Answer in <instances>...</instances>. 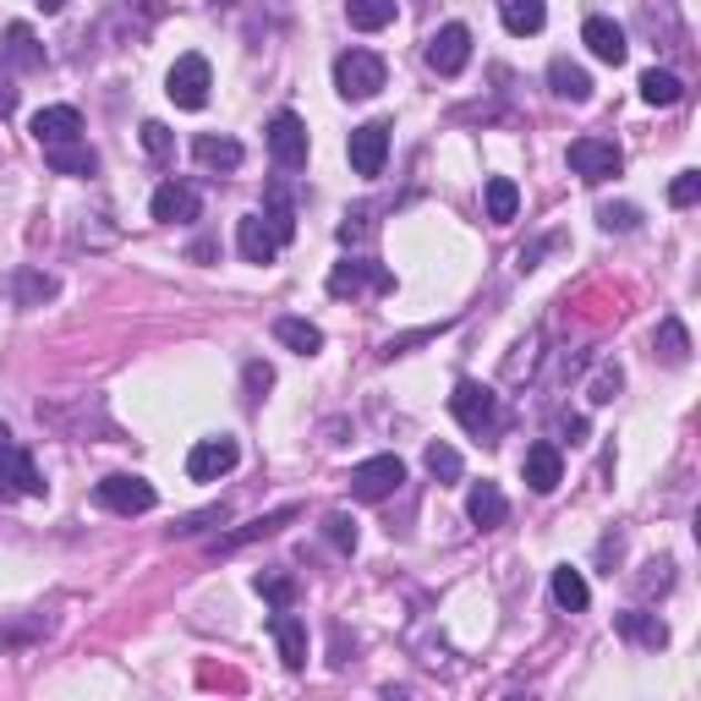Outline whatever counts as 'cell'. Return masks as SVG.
Segmentation results:
<instances>
[{
	"instance_id": "obj_1",
	"label": "cell",
	"mask_w": 701,
	"mask_h": 701,
	"mask_svg": "<svg viewBox=\"0 0 701 701\" xmlns=\"http://www.w3.org/2000/svg\"><path fill=\"white\" fill-rule=\"evenodd\" d=\"M449 412H455V423H460L466 434H477V438H488L499 428V395H494L488 384H477V378H460V384H455Z\"/></svg>"
},
{
	"instance_id": "obj_2",
	"label": "cell",
	"mask_w": 701,
	"mask_h": 701,
	"mask_svg": "<svg viewBox=\"0 0 701 701\" xmlns=\"http://www.w3.org/2000/svg\"><path fill=\"white\" fill-rule=\"evenodd\" d=\"M93 499H99L104 510H115V516H149V510L160 505L154 482H149V477H132V471H115V477H104V482L93 488Z\"/></svg>"
},
{
	"instance_id": "obj_3",
	"label": "cell",
	"mask_w": 701,
	"mask_h": 701,
	"mask_svg": "<svg viewBox=\"0 0 701 701\" xmlns=\"http://www.w3.org/2000/svg\"><path fill=\"white\" fill-rule=\"evenodd\" d=\"M400 482H406V460H400V455H373V460H362V466L350 471V499L378 505V499H389Z\"/></svg>"
},
{
	"instance_id": "obj_4",
	"label": "cell",
	"mask_w": 701,
	"mask_h": 701,
	"mask_svg": "<svg viewBox=\"0 0 701 701\" xmlns=\"http://www.w3.org/2000/svg\"><path fill=\"white\" fill-rule=\"evenodd\" d=\"M565 160H570V171L581 175L587 186H598V181L624 171V154H619V143H609V138H576Z\"/></svg>"
},
{
	"instance_id": "obj_5",
	"label": "cell",
	"mask_w": 701,
	"mask_h": 701,
	"mask_svg": "<svg viewBox=\"0 0 701 701\" xmlns=\"http://www.w3.org/2000/svg\"><path fill=\"white\" fill-rule=\"evenodd\" d=\"M263 138H268V154H274L280 171H302L307 165V121L296 110H280Z\"/></svg>"
},
{
	"instance_id": "obj_6",
	"label": "cell",
	"mask_w": 701,
	"mask_h": 701,
	"mask_svg": "<svg viewBox=\"0 0 701 701\" xmlns=\"http://www.w3.org/2000/svg\"><path fill=\"white\" fill-rule=\"evenodd\" d=\"M209 88H214V72H209L203 55H181L171 67V78H165V93H171L175 110H203L209 104Z\"/></svg>"
},
{
	"instance_id": "obj_7",
	"label": "cell",
	"mask_w": 701,
	"mask_h": 701,
	"mask_svg": "<svg viewBox=\"0 0 701 701\" xmlns=\"http://www.w3.org/2000/svg\"><path fill=\"white\" fill-rule=\"evenodd\" d=\"M335 88H341V99H373L384 88V61L373 50H346L335 61Z\"/></svg>"
},
{
	"instance_id": "obj_8",
	"label": "cell",
	"mask_w": 701,
	"mask_h": 701,
	"mask_svg": "<svg viewBox=\"0 0 701 701\" xmlns=\"http://www.w3.org/2000/svg\"><path fill=\"white\" fill-rule=\"evenodd\" d=\"M11 494H28V499H44V494H50V482L39 477L33 455H28L17 438L0 449V499H11Z\"/></svg>"
},
{
	"instance_id": "obj_9",
	"label": "cell",
	"mask_w": 701,
	"mask_h": 701,
	"mask_svg": "<svg viewBox=\"0 0 701 701\" xmlns=\"http://www.w3.org/2000/svg\"><path fill=\"white\" fill-rule=\"evenodd\" d=\"M471 61V28L466 22H444L434 39H428V67L438 78H460Z\"/></svg>"
},
{
	"instance_id": "obj_10",
	"label": "cell",
	"mask_w": 701,
	"mask_h": 701,
	"mask_svg": "<svg viewBox=\"0 0 701 701\" xmlns=\"http://www.w3.org/2000/svg\"><path fill=\"white\" fill-rule=\"evenodd\" d=\"M236 460H242V444H236V438H203V444L186 455V477H192V482H214V477L236 471Z\"/></svg>"
},
{
	"instance_id": "obj_11",
	"label": "cell",
	"mask_w": 701,
	"mask_h": 701,
	"mask_svg": "<svg viewBox=\"0 0 701 701\" xmlns=\"http://www.w3.org/2000/svg\"><path fill=\"white\" fill-rule=\"evenodd\" d=\"M346 154H350V171L356 175H378L384 171V160H389V121H367V126H356Z\"/></svg>"
},
{
	"instance_id": "obj_12",
	"label": "cell",
	"mask_w": 701,
	"mask_h": 701,
	"mask_svg": "<svg viewBox=\"0 0 701 701\" xmlns=\"http://www.w3.org/2000/svg\"><path fill=\"white\" fill-rule=\"evenodd\" d=\"M395 291V274L384 268V263H362V258H350V263H335V274H329V296H356V291Z\"/></svg>"
},
{
	"instance_id": "obj_13",
	"label": "cell",
	"mask_w": 701,
	"mask_h": 701,
	"mask_svg": "<svg viewBox=\"0 0 701 701\" xmlns=\"http://www.w3.org/2000/svg\"><path fill=\"white\" fill-rule=\"evenodd\" d=\"M33 138H39V149L78 143V138H83V115H78L72 104H44V110L33 115Z\"/></svg>"
},
{
	"instance_id": "obj_14",
	"label": "cell",
	"mask_w": 701,
	"mask_h": 701,
	"mask_svg": "<svg viewBox=\"0 0 701 701\" xmlns=\"http://www.w3.org/2000/svg\"><path fill=\"white\" fill-rule=\"evenodd\" d=\"M526 488L531 494H553L559 482H565V455H559V444H548V438H537L531 449H526Z\"/></svg>"
},
{
	"instance_id": "obj_15",
	"label": "cell",
	"mask_w": 701,
	"mask_h": 701,
	"mask_svg": "<svg viewBox=\"0 0 701 701\" xmlns=\"http://www.w3.org/2000/svg\"><path fill=\"white\" fill-rule=\"evenodd\" d=\"M268 636L280 641V663H285V669H307V624H302L296 613L274 609L268 613Z\"/></svg>"
},
{
	"instance_id": "obj_16",
	"label": "cell",
	"mask_w": 701,
	"mask_h": 701,
	"mask_svg": "<svg viewBox=\"0 0 701 701\" xmlns=\"http://www.w3.org/2000/svg\"><path fill=\"white\" fill-rule=\"evenodd\" d=\"M154 220H165V225H186V220H197V209H203V197H197V186L192 181H165L160 192H154Z\"/></svg>"
},
{
	"instance_id": "obj_17",
	"label": "cell",
	"mask_w": 701,
	"mask_h": 701,
	"mask_svg": "<svg viewBox=\"0 0 701 701\" xmlns=\"http://www.w3.org/2000/svg\"><path fill=\"white\" fill-rule=\"evenodd\" d=\"M581 44L603 61V67H624V55H630V44H624V28L613 22V17H587V28H581Z\"/></svg>"
},
{
	"instance_id": "obj_18",
	"label": "cell",
	"mask_w": 701,
	"mask_h": 701,
	"mask_svg": "<svg viewBox=\"0 0 701 701\" xmlns=\"http://www.w3.org/2000/svg\"><path fill=\"white\" fill-rule=\"evenodd\" d=\"M236 247H242V258L247 263H274L280 258V236L268 231L263 214H247V220L236 225Z\"/></svg>"
},
{
	"instance_id": "obj_19",
	"label": "cell",
	"mask_w": 701,
	"mask_h": 701,
	"mask_svg": "<svg viewBox=\"0 0 701 701\" xmlns=\"http://www.w3.org/2000/svg\"><path fill=\"white\" fill-rule=\"evenodd\" d=\"M6 67H17V72H44V44H39V33H33L28 22H11V28H6Z\"/></svg>"
},
{
	"instance_id": "obj_20",
	"label": "cell",
	"mask_w": 701,
	"mask_h": 701,
	"mask_svg": "<svg viewBox=\"0 0 701 701\" xmlns=\"http://www.w3.org/2000/svg\"><path fill=\"white\" fill-rule=\"evenodd\" d=\"M192 160H197L203 171H236L247 154H242L236 138H214V132H203V138H192Z\"/></svg>"
},
{
	"instance_id": "obj_21",
	"label": "cell",
	"mask_w": 701,
	"mask_h": 701,
	"mask_svg": "<svg viewBox=\"0 0 701 701\" xmlns=\"http://www.w3.org/2000/svg\"><path fill=\"white\" fill-rule=\"evenodd\" d=\"M291 521H296V505H285V510H274V516H258V521L236 526L231 537H220L214 553H236V548H247V542H258V537H274L280 526H291Z\"/></svg>"
},
{
	"instance_id": "obj_22",
	"label": "cell",
	"mask_w": 701,
	"mask_h": 701,
	"mask_svg": "<svg viewBox=\"0 0 701 701\" xmlns=\"http://www.w3.org/2000/svg\"><path fill=\"white\" fill-rule=\"evenodd\" d=\"M613 624H619V636H630L636 647H669V624H663L658 613L624 609V613H613Z\"/></svg>"
},
{
	"instance_id": "obj_23",
	"label": "cell",
	"mask_w": 701,
	"mask_h": 701,
	"mask_svg": "<svg viewBox=\"0 0 701 701\" xmlns=\"http://www.w3.org/2000/svg\"><path fill=\"white\" fill-rule=\"evenodd\" d=\"M499 22H505V33H542V22H548V6L542 0H499Z\"/></svg>"
},
{
	"instance_id": "obj_24",
	"label": "cell",
	"mask_w": 701,
	"mask_h": 701,
	"mask_svg": "<svg viewBox=\"0 0 701 701\" xmlns=\"http://www.w3.org/2000/svg\"><path fill=\"white\" fill-rule=\"evenodd\" d=\"M466 516L477 526H499L510 516V505H505V494H499V482H471V494H466Z\"/></svg>"
},
{
	"instance_id": "obj_25",
	"label": "cell",
	"mask_w": 701,
	"mask_h": 701,
	"mask_svg": "<svg viewBox=\"0 0 701 701\" xmlns=\"http://www.w3.org/2000/svg\"><path fill=\"white\" fill-rule=\"evenodd\" d=\"M482 203H488V220H494V225H510V220H516V209H521V186H516L510 175H488Z\"/></svg>"
},
{
	"instance_id": "obj_26",
	"label": "cell",
	"mask_w": 701,
	"mask_h": 701,
	"mask_svg": "<svg viewBox=\"0 0 701 701\" xmlns=\"http://www.w3.org/2000/svg\"><path fill=\"white\" fill-rule=\"evenodd\" d=\"M548 88H553L559 99H570V104H587V99H592V78H587L576 61H565V55L548 67Z\"/></svg>"
},
{
	"instance_id": "obj_27",
	"label": "cell",
	"mask_w": 701,
	"mask_h": 701,
	"mask_svg": "<svg viewBox=\"0 0 701 701\" xmlns=\"http://www.w3.org/2000/svg\"><path fill=\"white\" fill-rule=\"evenodd\" d=\"M274 341L302 350V356H318V350H324V329L307 324V318H274Z\"/></svg>"
},
{
	"instance_id": "obj_28",
	"label": "cell",
	"mask_w": 701,
	"mask_h": 701,
	"mask_svg": "<svg viewBox=\"0 0 701 701\" xmlns=\"http://www.w3.org/2000/svg\"><path fill=\"white\" fill-rule=\"evenodd\" d=\"M553 603L565 613H581L587 603H592V587H587V576L581 570H570V565H559L553 570Z\"/></svg>"
},
{
	"instance_id": "obj_29",
	"label": "cell",
	"mask_w": 701,
	"mask_h": 701,
	"mask_svg": "<svg viewBox=\"0 0 701 701\" xmlns=\"http://www.w3.org/2000/svg\"><path fill=\"white\" fill-rule=\"evenodd\" d=\"M44 160H50V171H55V175H93V171H99V154H93V149H83V143L44 149Z\"/></svg>"
},
{
	"instance_id": "obj_30",
	"label": "cell",
	"mask_w": 701,
	"mask_h": 701,
	"mask_svg": "<svg viewBox=\"0 0 701 701\" xmlns=\"http://www.w3.org/2000/svg\"><path fill=\"white\" fill-rule=\"evenodd\" d=\"M641 99L669 110V104H680V99H685V83H680L674 72H658V67H647V72H641Z\"/></svg>"
},
{
	"instance_id": "obj_31",
	"label": "cell",
	"mask_w": 701,
	"mask_h": 701,
	"mask_svg": "<svg viewBox=\"0 0 701 701\" xmlns=\"http://www.w3.org/2000/svg\"><path fill=\"white\" fill-rule=\"evenodd\" d=\"M346 17H350V28L378 33V28L395 22V0H346Z\"/></svg>"
},
{
	"instance_id": "obj_32",
	"label": "cell",
	"mask_w": 701,
	"mask_h": 701,
	"mask_svg": "<svg viewBox=\"0 0 701 701\" xmlns=\"http://www.w3.org/2000/svg\"><path fill=\"white\" fill-rule=\"evenodd\" d=\"M658 356H663L669 367H685V362H691V335H685L680 318H663V324H658Z\"/></svg>"
},
{
	"instance_id": "obj_33",
	"label": "cell",
	"mask_w": 701,
	"mask_h": 701,
	"mask_svg": "<svg viewBox=\"0 0 701 701\" xmlns=\"http://www.w3.org/2000/svg\"><path fill=\"white\" fill-rule=\"evenodd\" d=\"M55 291H61L55 274H39V268H22L17 274V307H44Z\"/></svg>"
},
{
	"instance_id": "obj_34",
	"label": "cell",
	"mask_w": 701,
	"mask_h": 701,
	"mask_svg": "<svg viewBox=\"0 0 701 701\" xmlns=\"http://www.w3.org/2000/svg\"><path fill=\"white\" fill-rule=\"evenodd\" d=\"M324 537H329L341 553H356V542H362V531H356V516H350V510H329V516H324Z\"/></svg>"
},
{
	"instance_id": "obj_35",
	"label": "cell",
	"mask_w": 701,
	"mask_h": 701,
	"mask_svg": "<svg viewBox=\"0 0 701 701\" xmlns=\"http://www.w3.org/2000/svg\"><path fill=\"white\" fill-rule=\"evenodd\" d=\"M253 587H258V598H268L274 609H291V603H296V581H291V576H280V570L253 576Z\"/></svg>"
},
{
	"instance_id": "obj_36",
	"label": "cell",
	"mask_w": 701,
	"mask_h": 701,
	"mask_svg": "<svg viewBox=\"0 0 701 701\" xmlns=\"http://www.w3.org/2000/svg\"><path fill=\"white\" fill-rule=\"evenodd\" d=\"M423 466L434 471L438 482H455V477H460V449H449V444H428V449H423Z\"/></svg>"
},
{
	"instance_id": "obj_37",
	"label": "cell",
	"mask_w": 701,
	"mask_h": 701,
	"mask_svg": "<svg viewBox=\"0 0 701 701\" xmlns=\"http://www.w3.org/2000/svg\"><path fill=\"white\" fill-rule=\"evenodd\" d=\"M598 220H603V231H636L641 209L636 203H609V209H598Z\"/></svg>"
},
{
	"instance_id": "obj_38",
	"label": "cell",
	"mask_w": 701,
	"mask_h": 701,
	"mask_svg": "<svg viewBox=\"0 0 701 701\" xmlns=\"http://www.w3.org/2000/svg\"><path fill=\"white\" fill-rule=\"evenodd\" d=\"M697 197H701V175L697 171H685V175L669 181V203H674V209H691Z\"/></svg>"
},
{
	"instance_id": "obj_39",
	"label": "cell",
	"mask_w": 701,
	"mask_h": 701,
	"mask_svg": "<svg viewBox=\"0 0 701 701\" xmlns=\"http://www.w3.org/2000/svg\"><path fill=\"white\" fill-rule=\"evenodd\" d=\"M143 149H149L154 160H165V154H171V149H175L171 126H165V121H143Z\"/></svg>"
},
{
	"instance_id": "obj_40",
	"label": "cell",
	"mask_w": 701,
	"mask_h": 701,
	"mask_svg": "<svg viewBox=\"0 0 701 701\" xmlns=\"http://www.w3.org/2000/svg\"><path fill=\"white\" fill-rule=\"evenodd\" d=\"M619 384H624V373H619V367H603V373L592 378V406H609L613 395H619Z\"/></svg>"
},
{
	"instance_id": "obj_41",
	"label": "cell",
	"mask_w": 701,
	"mask_h": 701,
	"mask_svg": "<svg viewBox=\"0 0 701 701\" xmlns=\"http://www.w3.org/2000/svg\"><path fill=\"white\" fill-rule=\"evenodd\" d=\"M268 384H274V367H268V362H247V395L263 400V389H268Z\"/></svg>"
},
{
	"instance_id": "obj_42",
	"label": "cell",
	"mask_w": 701,
	"mask_h": 701,
	"mask_svg": "<svg viewBox=\"0 0 701 701\" xmlns=\"http://www.w3.org/2000/svg\"><path fill=\"white\" fill-rule=\"evenodd\" d=\"M209 521H225V505L220 510H203V516H186V521L175 526V537H192V531H203Z\"/></svg>"
},
{
	"instance_id": "obj_43",
	"label": "cell",
	"mask_w": 701,
	"mask_h": 701,
	"mask_svg": "<svg viewBox=\"0 0 701 701\" xmlns=\"http://www.w3.org/2000/svg\"><path fill=\"white\" fill-rule=\"evenodd\" d=\"M6 115H17V83L0 72V121H6Z\"/></svg>"
},
{
	"instance_id": "obj_44",
	"label": "cell",
	"mask_w": 701,
	"mask_h": 701,
	"mask_svg": "<svg viewBox=\"0 0 701 701\" xmlns=\"http://www.w3.org/2000/svg\"><path fill=\"white\" fill-rule=\"evenodd\" d=\"M61 6H67V0H39V11H44V17H55Z\"/></svg>"
},
{
	"instance_id": "obj_45",
	"label": "cell",
	"mask_w": 701,
	"mask_h": 701,
	"mask_svg": "<svg viewBox=\"0 0 701 701\" xmlns=\"http://www.w3.org/2000/svg\"><path fill=\"white\" fill-rule=\"evenodd\" d=\"M6 444H11V428H6V423H0V449H6Z\"/></svg>"
},
{
	"instance_id": "obj_46",
	"label": "cell",
	"mask_w": 701,
	"mask_h": 701,
	"mask_svg": "<svg viewBox=\"0 0 701 701\" xmlns=\"http://www.w3.org/2000/svg\"><path fill=\"white\" fill-rule=\"evenodd\" d=\"M214 6H220V0H214Z\"/></svg>"
}]
</instances>
